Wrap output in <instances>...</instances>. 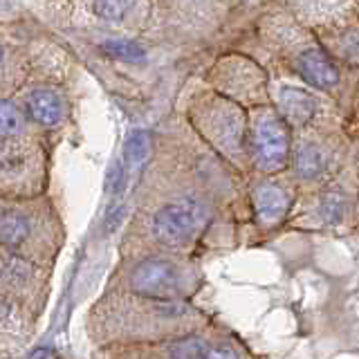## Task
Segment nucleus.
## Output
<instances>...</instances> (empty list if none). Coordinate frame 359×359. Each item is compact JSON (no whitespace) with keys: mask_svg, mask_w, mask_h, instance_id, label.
Segmentation results:
<instances>
[{"mask_svg":"<svg viewBox=\"0 0 359 359\" xmlns=\"http://www.w3.org/2000/svg\"><path fill=\"white\" fill-rule=\"evenodd\" d=\"M211 325V314L194 301L153 299L117 290L101 292L83 319L86 337L97 353L177 339Z\"/></svg>","mask_w":359,"mask_h":359,"instance_id":"1","label":"nucleus"},{"mask_svg":"<svg viewBox=\"0 0 359 359\" xmlns=\"http://www.w3.org/2000/svg\"><path fill=\"white\" fill-rule=\"evenodd\" d=\"M74 65L72 50L54 32L43 27L34 45L32 72L25 86L14 95L20 110L48 140L52 151L70 140L76 130V99L72 90Z\"/></svg>","mask_w":359,"mask_h":359,"instance_id":"2","label":"nucleus"},{"mask_svg":"<svg viewBox=\"0 0 359 359\" xmlns=\"http://www.w3.org/2000/svg\"><path fill=\"white\" fill-rule=\"evenodd\" d=\"M54 151L14 97H0V198L48 196Z\"/></svg>","mask_w":359,"mask_h":359,"instance_id":"3","label":"nucleus"},{"mask_svg":"<svg viewBox=\"0 0 359 359\" xmlns=\"http://www.w3.org/2000/svg\"><path fill=\"white\" fill-rule=\"evenodd\" d=\"M65 241L67 227L52 194L0 198V247L11 256L54 269Z\"/></svg>","mask_w":359,"mask_h":359,"instance_id":"4","label":"nucleus"},{"mask_svg":"<svg viewBox=\"0 0 359 359\" xmlns=\"http://www.w3.org/2000/svg\"><path fill=\"white\" fill-rule=\"evenodd\" d=\"M202 285V269L196 256L173 252H128L119 254L106 278L104 290L133 294L194 301Z\"/></svg>","mask_w":359,"mask_h":359,"instance_id":"5","label":"nucleus"},{"mask_svg":"<svg viewBox=\"0 0 359 359\" xmlns=\"http://www.w3.org/2000/svg\"><path fill=\"white\" fill-rule=\"evenodd\" d=\"M184 117L202 144L243 177L252 175L250 157V110L222 97L216 90L191 97Z\"/></svg>","mask_w":359,"mask_h":359,"instance_id":"6","label":"nucleus"},{"mask_svg":"<svg viewBox=\"0 0 359 359\" xmlns=\"http://www.w3.org/2000/svg\"><path fill=\"white\" fill-rule=\"evenodd\" d=\"M29 14L50 32L140 29L151 11L149 0H32Z\"/></svg>","mask_w":359,"mask_h":359,"instance_id":"7","label":"nucleus"},{"mask_svg":"<svg viewBox=\"0 0 359 359\" xmlns=\"http://www.w3.org/2000/svg\"><path fill=\"white\" fill-rule=\"evenodd\" d=\"M292 227L312 231H334L359 224V160L344 164L323 184L310 191H301Z\"/></svg>","mask_w":359,"mask_h":359,"instance_id":"8","label":"nucleus"},{"mask_svg":"<svg viewBox=\"0 0 359 359\" xmlns=\"http://www.w3.org/2000/svg\"><path fill=\"white\" fill-rule=\"evenodd\" d=\"M346 164V142L325 126H312L294 133L290 177L301 191L323 184Z\"/></svg>","mask_w":359,"mask_h":359,"instance_id":"9","label":"nucleus"},{"mask_svg":"<svg viewBox=\"0 0 359 359\" xmlns=\"http://www.w3.org/2000/svg\"><path fill=\"white\" fill-rule=\"evenodd\" d=\"M294 133L272 106L250 110V157L252 175H280L290 171Z\"/></svg>","mask_w":359,"mask_h":359,"instance_id":"10","label":"nucleus"},{"mask_svg":"<svg viewBox=\"0 0 359 359\" xmlns=\"http://www.w3.org/2000/svg\"><path fill=\"white\" fill-rule=\"evenodd\" d=\"M41 29L29 11L20 18H0V97H14L25 86Z\"/></svg>","mask_w":359,"mask_h":359,"instance_id":"11","label":"nucleus"},{"mask_svg":"<svg viewBox=\"0 0 359 359\" xmlns=\"http://www.w3.org/2000/svg\"><path fill=\"white\" fill-rule=\"evenodd\" d=\"M297 200H299V189L292 182L290 173L247 177L250 220L265 236L290 224Z\"/></svg>","mask_w":359,"mask_h":359,"instance_id":"12","label":"nucleus"},{"mask_svg":"<svg viewBox=\"0 0 359 359\" xmlns=\"http://www.w3.org/2000/svg\"><path fill=\"white\" fill-rule=\"evenodd\" d=\"M54 269L32 265L0 247V299H9L41 319L52 297Z\"/></svg>","mask_w":359,"mask_h":359,"instance_id":"13","label":"nucleus"},{"mask_svg":"<svg viewBox=\"0 0 359 359\" xmlns=\"http://www.w3.org/2000/svg\"><path fill=\"white\" fill-rule=\"evenodd\" d=\"M211 83L216 86V93L227 97L243 108H256L272 104V97L267 95V76L258 65L250 63L241 56H227L218 61L211 70Z\"/></svg>","mask_w":359,"mask_h":359,"instance_id":"14","label":"nucleus"},{"mask_svg":"<svg viewBox=\"0 0 359 359\" xmlns=\"http://www.w3.org/2000/svg\"><path fill=\"white\" fill-rule=\"evenodd\" d=\"M285 52L294 74H299L314 90L334 95V90L341 83V72L328 56V52L319 48L312 39L287 41Z\"/></svg>","mask_w":359,"mask_h":359,"instance_id":"15","label":"nucleus"},{"mask_svg":"<svg viewBox=\"0 0 359 359\" xmlns=\"http://www.w3.org/2000/svg\"><path fill=\"white\" fill-rule=\"evenodd\" d=\"M218 334L220 330L216 325H211V328L189 337H177V339L157 344L112 348V351H106L101 355H104V359H205Z\"/></svg>","mask_w":359,"mask_h":359,"instance_id":"16","label":"nucleus"},{"mask_svg":"<svg viewBox=\"0 0 359 359\" xmlns=\"http://www.w3.org/2000/svg\"><path fill=\"white\" fill-rule=\"evenodd\" d=\"M41 319L18 303L0 299V355L7 359H27Z\"/></svg>","mask_w":359,"mask_h":359,"instance_id":"17","label":"nucleus"},{"mask_svg":"<svg viewBox=\"0 0 359 359\" xmlns=\"http://www.w3.org/2000/svg\"><path fill=\"white\" fill-rule=\"evenodd\" d=\"M272 106L280 112V117L287 121L292 133L306 130L312 126H321L319 119L323 115V108L319 99L306 88L280 83L276 93L272 95Z\"/></svg>","mask_w":359,"mask_h":359,"instance_id":"18","label":"nucleus"},{"mask_svg":"<svg viewBox=\"0 0 359 359\" xmlns=\"http://www.w3.org/2000/svg\"><path fill=\"white\" fill-rule=\"evenodd\" d=\"M95 50L112 63L137 67L149 61V50L133 36H121V34H106L95 41Z\"/></svg>","mask_w":359,"mask_h":359,"instance_id":"19","label":"nucleus"},{"mask_svg":"<svg viewBox=\"0 0 359 359\" xmlns=\"http://www.w3.org/2000/svg\"><path fill=\"white\" fill-rule=\"evenodd\" d=\"M344 314V337L351 344L359 346V287L348 290V294L341 301Z\"/></svg>","mask_w":359,"mask_h":359,"instance_id":"20","label":"nucleus"},{"mask_svg":"<svg viewBox=\"0 0 359 359\" xmlns=\"http://www.w3.org/2000/svg\"><path fill=\"white\" fill-rule=\"evenodd\" d=\"M25 14H27V9L14 5L11 0H0V18H20Z\"/></svg>","mask_w":359,"mask_h":359,"instance_id":"21","label":"nucleus"},{"mask_svg":"<svg viewBox=\"0 0 359 359\" xmlns=\"http://www.w3.org/2000/svg\"><path fill=\"white\" fill-rule=\"evenodd\" d=\"M0 359H7V357H3V355H0Z\"/></svg>","mask_w":359,"mask_h":359,"instance_id":"22","label":"nucleus"}]
</instances>
